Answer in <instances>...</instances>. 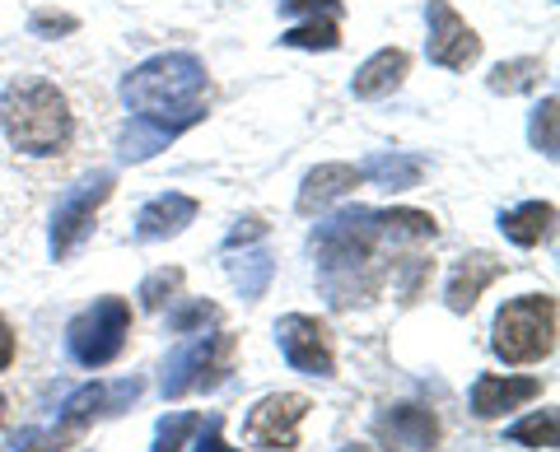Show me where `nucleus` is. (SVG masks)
Here are the masks:
<instances>
[{
  "mask_svg": "<svg viewBox=\"0 0 560 452\" xmlns=\"http://www.w3.org/2000/svg\"><path fill=\"white\" fill-rule=\"evenodd\" d=\"M0 127H5L10 145L24 154H61L75 135V117H70V103L51 80H14L5 98H0Z\"/></svg>",
  "mask_w": 560,
  "mask_h": 452,
  "instance_id": "2",
  "label": "nucleus"
},
{
  "mask_svg": "<svg viewBox=\"0 0 560 452\" xmlns=\"http://www.w3.org/2000/svg\"><path fill=\"white\" fill-rule=\"evenodd\" d=\"M183 285V271L168 266V271H154L145 285H140V304L145 308H164V299H173V289Z\"/></svg>",
  "mask_w": 560,
  "mask_h": 452,
  "instance_id": "22",
  "label": "nucleus"
},
{
  "mask_svg": "<svg viewBox=\"0 0 560 452\" xmlns=\"http://www.w3.org/2000/svg\"><path fill=\"white\" fill-rule=\"evenodd\" d=\"M127 332H131V304L108 294V299H94V308H84L66 332V345L75 364L84 369H108V364L127 350Z\"/></svg>",
  "mask_w": 560,
  "mask_h": 452,
  "instance_id": "4",
  "label": "nucleus"
},
{
  "mask_svg": "<svg viewBox=\"0 0 560 452\" xmlns=\"http://www.w3.org/2000/svg\"><path fill=\"white\" fill-rule=\"evenodd\" d=\"M308 415V396L300 392H271L253 406L248 425H243V443L267 448V452H290L300 448V425Z\"/></svg>",
  "mask_w": 560,
  "mask_h": 452,
  "instance_id": "6",
  "label": "nucleus"
},
{
  "mask_svg": "<svg viewBox=\"0 0 560 452\" xmlns=\"http://www.w3.org/2000/svg\"><path fill=\"white\" fill-rule=\"evenodd\" d=\"M364 182V173L355 164H323V168H313L308 178H304V191H300V211L313 215V211H323L327 201H337L346 197V191H355Z\"/></svg>",
  "mask_w": 560,
  "mask_h": 452,
  "instance_id": "14",
  "label": "nucleus"
},
{
  "mask_svg": "<svg viewBox=\"0 0 560 452\" xmlns=\"http://www.w3.org/2000/svg\"><path fill=\"white\" fill-rule=\"evenodd\" d=\"M206 420L201 415H178V420H164L160 425V439H154V452H183V439L197 433Z\"/></svg>",
  "mask_w": 560,
  "mask_h": 452,
  "instance_id": "23",
  "label": "nucleus"
},
{
  "mask_svg": "<svg viewBox=\"0 0 560 452\" xmlns=\"http://www.w3.org/2000/svg\"><path fill=\"white\" fill-rule=\"evenodd\" d=\"M541 66L537 57H523V61H504V66H495V75H490V90L495 94H518V90H533V84L541 80Z\"/></svg>",
  "mask_w": 560,
  "mask_h": 452,
  "instance_id": "18",
  "label": "nucleus"
},
{
  "mask_svg": "<svg viewBox=\"0 0 560 452\" xmlns=\"http://www.w3.org/2000/svg\"><path fill=\"white\" fill-rule=\"evenodd\" d=\"M206 71L197 57H187V51H168V57H154L145 66H136V71L121 80V98H127V108L136 117H150L160 121L168 131H183L191 127L201 112H206Z\"/></svg>",
  "mask_w": 560,
  "mask_h": 452,
  "instance_id": "1",
  "label": "nucleus"
},
{
  "mask_svg": "<svg viewBox=\"0 0 560 452\" xmlns=\"http://www.w3.org/2000/svg\"><path fill=\"white\" fill-rule=\"evenodd\" d=\"M197 219V201L183 197V191H168V197L160 201H150L145 211H140V242H154V238H168V234H178L183 224Z\"/></svg>",
  "mask_w": 560,
  "mask_h": 452,
  "instance_id": "15",
  "label": "nucleus"
},
{
  "mask_svg": "<svg viewBox=\"0 0 560 452\" xmlns=\"http://www.w3.org/2000/svg\"><path fill=\"white\" fill-rule=\"evenodd\" d=\"M407 71H411L407 51H401V47H383V51H374V57L355 71V80H350V94H355V98H388L393 90H401Z\"/></svg>",
  "mask_w": 560,
  "mask_h": 452,
  "instance_id": "12",
  "label": "nucleus"
},
{
  "mask_svg": "<svg viewBox=\"0 0 560 452\" xmlns=\"http://www.w3.org/2000/svg\"><path fill=\"white\" fill-rule=\"evenodd\" d=\"M280 10L285 14H313V20H318V10L323 14H341V0H280Z\"/></svg>",
  "mask_w": 560,
  "mask_h": 452,
  "instance_id": "26",
  "label": "nucleus"
},
{
  "mask_svg": "<svg viewBox=\"0 0 560 452\" xmlns=\"http://www.w3.org/2000/svg\"><path fill=\"white\" fill-rule=\"evenodd\" d=\"M257 234H267V229H261V219H238V229L230 234V242H248Z\"/></svg>",
  "mask_w": 560,
  "mask_h": 452,
  "instance_id": "28",
  "label": "nucleus"
},
{
  "mask_svg": "<svg viewBox=\"0 0 560 452\" xmlns=\"http://www.w3.org/2000/svg\"><path fill=\"white\" fill-rule=\"evenodd\" d=\"M425 20H430V61L444 66V71H467V66H477L481 57V38L477 28H471L458 10L448 5V0H430L425 5Z\"/></svg>",
  "mask_w": 560,
  "mask_h": 452,
  "instance_id": "9",
  "label": "nucleus"
},
{
  "mask_svg": "<svg viewBox=\"0 0 560 452\" xmlns=\"http://www.w3.org/2000/svg\"><path fill=\"white\" fill-rule=\"evenodd\" d=\"M510 439L518 448H556V411H533L510 429Z\"/></svg>",
  "mask_w": 560,
  "mask_h": 452,
  "instance_id": "21",
  "label": "nucleus"
},
{
  "mask_svg": "<svg viewBox=\"0 0 560 452\" xmlns=\"http://www.w3.org/2000/svg\"><path fill=\"white\" fill-rule=\"evenodd\" d=\"M38 38H51V33H75L80 24L70 20V14H51V10H43V14H33V24H28Z\"/></svg>",
  "mask_w": 560,
  "mask_h": 452,
  "instance_id": "25",
  "label": "nucleus"
},
{
  "mask_svg": "<svg viewBox=\"0 0 560 452\" xmlns=\"http://www.w3.org/2000/svg\"><path fill=\"white\" fill-rule=\"evenodd\" d=\"M341 452H370V448H341Z\"/></svg>",
  "mask_w": 560,
  "mask_h": 452,
  "instance_id": "30",
  "label": "nucleus"
},
{
  "mask_svg": "<svg viewBox=\"0 0 560 452\" xmlns=\"http://www.w3.org/2000/svg\"><path fill=\"white\" fill-rule=\"evenodd\" d=\"M370 182H383V187H416L420 182V164L416 159H388V154H378L360 168Z\"/></svg>",
  "mask_w": 560,
  "mask_h": 452,
  "instance_id": "19",
  "label": "nucleus"
},
{
  "mask_svg": "<svg viewBox=\"0 0 560 452\" xmlns=\"http://www.w3.org/2000/svg\"><path fill=\"white\" fill-rule=\"evenodd\" d=\"M276 345H280V355H285L290 369L313 373V378H331V373H337L331 332H327V322H318V318L290 312V318L276 326Z\"/></svg>",
  "mask_w": 560,
  "mask_h": 452,
  "instance_id": "8",
  "label": "nucleus"
},
{
  "mask_svg": "<svg viewBox=\"0 0 560 452\" xmlns=\"http://www.w3.org/2000/svg\"><path fill=\"white\" fill-rule=\"evenodd\" d=\"M500 275H504V262H495V257H486V252L463 257V262L453 266V275H448V308L453 312H467L490 285L500 281Z\"/></svg>",
  "mask_w": 560,
  "mask_h": 452,
  "instance_id": "13",
  "label": "nucleus"
},
{
  "mask_svg": "<svg viewBox=\"0 0 560 452\" xmlns=\"http://www.w3.org/2000/svg\"><path fill=\"white\" fill-rule=\"evenodd\" d=\"M234 369V336H197L191 345H183L173 355L168 373H164V392L168 396H183V392H210L220 388Z\"/></svg>",
  "mask_w": 560,
  "mask_h": 452,
  "instance_id": "5",
  "label": "nucleus"
},
{
  "mask_svg": "<svg viewBox=\"0 0 560 452\" xmlns=\"http://www.w3.org/2000/svg\"><path fill=\"white\" fill-rule=\"evenodd\" d=\"M0 425H5V396H0Z\"/></svg>",
  "mask_w": 560,
  "mask_h": 452,
  "instance_id": "29",
  "label": "nucleus"
},
{
  "mask_svg": "<svg viewBox=\"0 0 560 452\" xmlns=\"http://www.w3.org/2000/svg\"><path fill=\"white\" fill-rule=\"evenodd\" d=\"M280 43L300 47V51H337L341 47V28L331 24V20H308V24H294Z\"/></svg>",
  "mask_w": 560,
  "mask_h": 452,
  "instance_id": "17",
  "label": "nucleus"
},
{
  "mask_svg": "<svg viewBox=\"0 0 560 452\" xmlns=\"http://www.w3.org/2000/svg\"><path fill=\"white\" fill-rule=\"evenodd\" d=\"M374 433L383 448L393 452H430L440 443V420L425 406H393L374 420Z\"/></svg>",
  "mask_w": 560,
  "mask_h": 452,
  "instance_id": "10",
  "label": "nucleus"
},
{
  "mask_svg": "<svg viewBox=\"0 0 560 452\" xmlns=\"http://www.w3.org/2000/svg\"><path fill=\"white\" fill-rule=\"evenodd\" d=\"M551 224H556V205L551 201H528L518 211H504L500 215V229L514 248H537L541 238H551Z\"/></svg>",
  "mask_w": 560,
  "mask_h": 452,
  "instance_id": "16",
  "label": "nucleus"
},
{
  "mask_svg": "<svg viewBox=\"0 0 560 452\" xmlns=\"http://www.w3.org/2000/svg\"><path fill=\"white\" fill-rule=\"evenodd\" d=\"M541 396V382L537 378H514V373H481L471 382V411L481 415V420H500V415H510L518 406H528Z\"/></svg>",
  "mask_w": 560,
  "mask_h": 452,
  "instance_id": "11",
  "label": "nucleus"
},
{
  "mask_svg": "<svg viewBox=\"0 0 560 452\" xmlns=\"http://www.w3.org/2000/svg\"><path fill=\"white\" fill-rule=\"evenodd\" d=\"M533 145L547 154V159H556V98H547L533 112Z\"/></svg>",
  "mask_w": 560,
  "mask_h": 452,
  "instance_id": "24",
  "label": "nucleus"
},
{
  "mask_svg": "<svg viewBox=\"0 0 560 452\" xmlns=\"http://www.w3.org/2000/svg\"><path fill=\"white\" fill-rule=\"evenodd\" d=\"M560 332V308L551 294H523L495 312V332H490V350L504 364H541L556 355Z\"/></svg>",
  "mask_w": 560,
  "mask_h": 452,
  "instance_id": "3",
  "label": "nucleus"
},
{
  "mask_svg": "<svg viewBox=\"0 0 560 452\" xmlns=\"http://www.w3.org/2000/svg\"><path fill=\"white\" fill-rule=\"evenodd\" d=\"M10 364H14V326L0 318V373H5Z\"/></svg>",
  "mask_w": 560,
  "mask_h": 452,
  "instance_id": "27",
  "label": "nucleus"
},
{
  "mask_svg": "<svg viewBox=\"0 0 560 452\" xmlns=\"http://www.w3.org/2000/svg\"><path fill=\"white\" fill-rule=\"evenodd\" d=\"M378 229L393 238H434V215L425 211H378Z\"/></svg>",
  "mask_w": 560,
  "mask_h": 452,
  "instance_id": "20",
  "label": "nucleus"
},
{
  "mask_svg": "<svg viewBox=\"0 0 560 452\" xmlns=\"http://www.w3.org/2000/svg\"><path fill=\"white\" fill-rule=\"evenodd\" d=\"M108 197H113V173H94V178H84L75 191H66L57 205V219H51V252L57 257L75 252L84 234L94 229V215Z\"/></svg>",
  "mask_w": 560,
  "mask_h": 452,
  "instance_id": "7",
  "label": "nucleus"
}]
</instances>
